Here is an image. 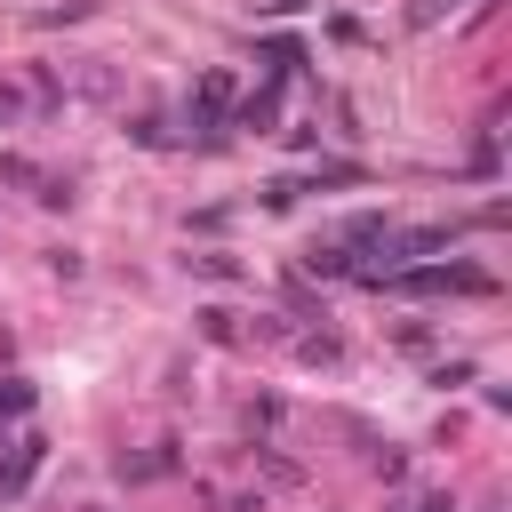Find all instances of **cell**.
<instances>
[{
  "label": "cell",
  "mask_w": 512,
  "mask_h": 512,
  "mask_svg": "<svg viewBox=\"0 0 512 512\" xmlns=\"http://www.w3.org/2000/svg\"><path fill=\"white\" fill-rule=\"evenodd\" d=\"M384 280L400 296H496V272H480V264H408V272H384Z\"/></svg>",
  "instance_id": "1"
},
{
  "label": "cell",
  "mask_w": 512,
  "mask_h": 512,
  "mask_svg": "<svg viewBox=\"0 0 512 512\" xmlns=\"http://www.w3.org/2000/svg\"><path fill=\"white\" fill-rule=\"evenodd\" d=\"M232 128H248V136H280V88L264 80L256 96H240V104H232Z\"/></svg>",
  "instance_id": "2"
},
{
  "label": "cell",
  "mask_w": 512,
  "mask_h": 512,
  "mask_svg": "<svg viewBox=\"0 0 512 512\" xmlns=\"http://www.w3.org/2000/svg\"><path fill=\"white\" fill-rule=\"evenodd\" d=\"M40 456H48V440H40V432H24V440L0 456V496H16V488L32 480V464H40Z\"/></svg>",
  "instance_id": "3"
},
{
  "label": "cell",
  "mask_w": 512,
  "mask_h": 512,
  "mask_svg": "<svg viewBox=\"0 0 512 512\" xmlns=\"http://www.w3.org/2000/svg\"><path fill=\"white\" fill-rule=\"evenodd\" d=\"M192 328H200L208 344H240V312H224V304H200V312H192Z\"/></svg>",
  "instance_id": "4"
},
{
  "label": "cell",
  "mask_w": 512,
  "mask_h": 512,
  "mask_svg": "<svg viewBox=\"0 0 512 512\" xmlns=\"http://www.w3.org/2000/svg\"><path fill=\"white\" fill-rule=\"evenodd\" d=\"M184 272H200V280H240V256H224V248H192Z\"/></svg>",
  "instance_id": "5"
},
{
  "label": "cell",
  "mask_w": 512,
  "mask_h": 512,
  "mask_svg": "<svg viewBox=\"0 0 512 512\" xmlns=\"http://www.w3.org/2000/svg\"><path fill=\"white\" fill-rule=\"evenodd\" d=\"M296 344V360H312V368H336L344 352H336V336H288Z\"/></svg>",
  "instance_id": "6"
},
{
  "label": "cell",
  "mask_w": 512,
  "mask_h": 512,
  "mask_svg": "<svg viewBox=\"0 0 512 512\" xmlns=\"http://www.w3.org/2000/svg\"><path fill=\"white\" fill-rule=\"evenodd\" d=\"M456 8H464V0H408V24H416V32H432V24H448Z\"/></svg>",
  "instance_id": "7"
},
{
  "label": "cell",
  "mask_w": 512,
  "mask_h": 512,
  "mask_svg": "<svg viewBox=\"0 0 512 512\" xmlns=\"http://www.w3.org/2000/svg\"><path fill=\"white\" fill-rule=\"evenodd\" d=\"M280 424H288V408H280L272 392H264V400H248V432H280Z\"/></svg>",
  "instance_id": "8"
},
{
  "label": "cell",
  "mask_w": 512,
  "mask_h": 512,
  "mask_svg": "<svg viewBox=\"0 0 512 512\" xmlns=\"http://www.w3.org/2000/svg\"><path fill=\"white\" fill-rule=\"evenodd\" d=\"M32 408V384L24 376H0V416H24Z\"/></svg>",
  "instance_id": "9"
},
{
  "label": "cell",
  "mask_w": 512,
  "mask_h": 512,
  "mask_svg": "<svg viewBox=\"0 0 512 512\" xmlns=\"http://www.w3.org/2000/svg\"><path fill=\"white\" fill-rule=\"evenodd\" d=\"M312 0H248V16H304Z\"/></svg>",
  "instance_id": "10"
},
{
  "label": "cell",
  "mask_w": 512,
  "mask_h": 512,
  "mask_svg": "<svg viewBox=\"0 0 512 512\" xmlns=\"http://www.w3.org/2000/svg\"><path fill=\"white\" fill-rule=\"evenodd\" d=\"M392 512H456V496H440V488H432V496H408V504H392Z\"/></svg>",
  "instance_id": "11"
},
{
  "label": "cell",
  "mask_w": 512,
  "mask_h": 512,
  "mask_svg": "<svg viewBox=\"0 0 512 512\" xmlns=\"http://www.w3.org/2000/svg\"><path fill=\"white\" fill-rule=\"evenodd\" d=\"M16 112H24V96H16V88H0V120H16Z\"/></svg>",
  "instance_id": "12"
}]
</instances>
